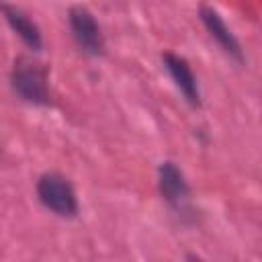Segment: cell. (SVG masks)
<instances>
[{"label":"cell","instance_id":"cell-5","mask_svg":"<svg viewBox=\"0 0 262 262\" xmlns=\"http://www.w3.org/2000/svg\"><path fill=\"white\" fill-rule=\"evenodd\" d=\"M162 61H164V68H166V72L170 74L174 86L180 90L182 98L188 102V106L201 108V106H203L201 88H199V82H196V76H194L190 63H188L182 55H176V53H172V51L162 53Z\"/></svg>","mask_w":262,"mask_h":262},{"label":"cell","instance_id":"cell-1","mask_svg":"<svg viewBox=\"0 0 262 262\" xmlns=\"http://www.w3.org/2000/svg\"><path fill=\"white\" fill-rule=\"evenodd\" d=\"M10 86L12 92L27 104L33 106H49L51 92H49V70L43 61L18 55L10 70Z\"/></svg>","mask_w":262,"mask_h":262},{"label":"cell","instance_id":"cell-4","mask_svg":"<svg viewBox=\"0 0 262 262\" xmlns=\"http://www.w3.org/2000/svg\"><path fill=\"white\" fill-rule=\"evenodd\" d=\"M68 23H70V31L74 37V43L78 45V49L88 55V57H102L106 51V41L102 35V29L98 25V20L94 18V14L82 6L76 4L68 10Z\"/></svg>","mask_w":262,"mask_h":262},{"label":"cell","instance_id":"cell-8","mask_svg":"<svg viewBox=\"0 0 262 262\" xmlns=\"http://www.w3.org/2000/svg\"><path fill=\"white\" fill-rule=\"evenodd\" d=\"M186 262H203V258L196 254H186Z\"/></svg>","mask_w":262,"mask_h":262},{"label":"cell","instance_id":"cell-6","mask_svg":"<svg viewBox=\"0 0 262 262\" xmlns=\"http://www.w3.org/2000/svg\"><path fill=\"white\" fill-rule=\"evenodd\" d=\"M199 16H201L203 27L211 35V39L221 47V51L225 55H229L231 59H235L237 63H244V49H242L237 37L231 33L227 23L223 20V16L213 6H207V4H203L199 8Z\"/></svg>","mask_w":262,"mask_h":262},{"label":"cell","instance_id":"cell-3","mask_svg":"<svg viewBox=\"0 0 262 262\" xmlns=\"http://www.w3.org/2000/svg\"><path fill=\"white\" fill-rule=\"evenodd\" d=\"M158 190L162 201L180 217V219H192L194 211L190 205V186L184 176V172L174 164L172 160H164L158 166Z\"/></svg>","mask_w":262,"mask_h":262},{"label":"cell","instance_id":"cell-7","mask_svg":"<svg viewBox=\"0 0 262 262\" xmlns=\"http://www.w3.org/2000/svg\"><path fill=\"white\" fill-rule=\"evenodd\" d=\"M0 10L8 23V27L18 35V39L31 49V51H39L43 47V37H41V29L37 27V23L18 6H10V4H0Z\"/></svg>","mask_w":262,"mask_h":262},{"label":"cell","instance_id":"cell-2","mask_svg":"<svg viewBox=\"0 0 262 262\" xmlns=\"http://www.w3.org/2000/svg\"><path fill=\"white\" fill-rule=\"evenodd\" d=\"M39 203L61 219H74L80 211L74 184L59 172H45L37 180Z\"/></svg>","mask_w":262,"mask_h":262}]
</instances>
